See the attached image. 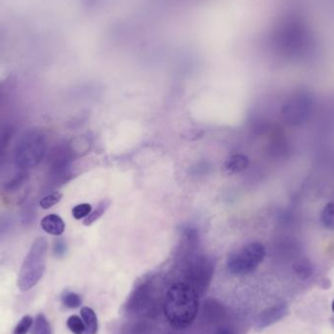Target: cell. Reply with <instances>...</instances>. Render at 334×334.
<instances>
[{"label": "cell", "mask_w": 334, "mask_h": 334, "mask_svg": "<svg viewBox=\"0 0 334 334\" xmlns=\"http://www.w3.org/2000/svg\"><path fill=\"white\" fill-rule=\"evenodd\" d=\"M66 325L74 334H84L85 325L83 320L77 315L71 316L66 320Z\"/></svg>", "instance_id": "cell-15"}, {"label": "cell", "mask_w": 334, "mask_h": 334, "mask_svg": "<svg viewBox=\"0 0 334 334\" xmlns=\"http://www.w3.org/2000/svg\"><path fill=\"white\" fill-rule=\"evenodd\" d=\"M62 197H63V194L61 192H59V191H54L52 193H49L48 195L44 196L40 200L39 207L42 209H49L52 207L56 206L60 202V200L62 199Z\"/></svg>", "instance_id": "cell-16"}, {"label": "cell", "mask_w": 334, "mask_h": 334, "mask_svg": "<svg viewBox=\"0 0 334 334\" xmlns=\"http://www.w3.org/2000/svg\"><path fill=\"white\" fill-rule=\"evenodd\" d=\"M310 111V101L303 96H296L287 101V103L285 105L283 114L288 123L298 125L309 116Z\"/></svg>", "instance_id": "cell-5"}, {"label": "cell", "mask_w": 334, "mask_h": 334, "mask_svg": "<svg viewBox=\"0 0 334 334\" xmlns=\"http://www.w3.org/2000/svg\"><path fill=\"white\" fill-rule=\"evenodd\" d=\"M82 320L85 325V333L84 334H97L98 333V318L94 312L89 307H83L80 311Z\"/></svg>", "instance_id": "cell-9"}, {"label": "cell", "mask_w": 334, "mask_h": 334, "mask_svg": "<svg viewBox=\"0 0 334 334\" xmlns=\"http://www.w3.org/2000/svg\"><path fill=\"white\" fill-rule=\"evenodd\" d=\"M32 334H52L50 323L43 314L36 316L32 329Z\"/></svg>", "instance_id": "cell-13"}, {"label": "cell", "mask_w": 334, "mask_h": 334, "mask_svg": "<svg viewBox=\"0 0 334 334\" xmlns=\"http://www.w3.org/2000/svg\"><path fill=\"white\" fill-rule=\"evenodd\" d=\"M249 164L246 156L241 154H236L228 158L225 162V169L230 173H239L247 168Z\"/></svg>", "instance_id": "cell-8"}, {"label": "cell", "mask_w": 334, "mask_h": 334, "mask_svg": "<svg viewBox=\"0 0 334 334\" xmlns=\"http://www.w3.org/2000/svg\"><path fill=\"white\" fill-rule=\"evenodd\" d=\"M322 226L329 231H334V203L327 204L320 213Z\"/></svg>", "instance_id": "cell-12"}, {"label": "cell", "mask_w": 334, "mask_h": 334, "mask_svg": "<svg viewBox=\"0 0 334 334\" xmlns=\"http://www.w3.org/2000/svg\"><path fill=\"white\" fill-rule=\"evenodd\" d=\"M198 307V294L192 286L177 283L167 291L164 311L173 327L182 329L191 325L196 318Z\"/></svg>", "instance_id": "cell-1"}, {"label": "cell", "mask_w": 334, "mask_h": 334, "mask_svg": "<svg viewBox=\"0 0 334 334\" xmlns=\"http://www.w3.org/2000/svg\"><path fill=\"white\" fill-rule=\"evenodd\" d=\"M47 241L38 238L32 243L18 276V287L21 291L32 289L40 281L45 271Z\"/></svg>", "instance_id": "cell-2"}, {"label": "cell", "mask_w": 334, "mask_h": 334, "mask_svg": "<svg viewBox=\"0 0 334 334\" xmlns=\"http://www.w3.org/2000/svg\"><path fill=\"white\" fill-rule=\"evenodd\" d=\"M111 202L108 198H105L99 203L98 207H96V209L94 211H91V213L84 219L83 224L85 226H90L93 223H95L97 220H99L104 214L105 212L108 210V208L110 207Z\"/></svg>", "instance_id": "cell-10"}, {"label": "cell", "mask_w": 334, "mask_h": 334, "mask_svg": "<svg viewBox=\"0 0 334 334\" xmlns=\"http://www.w3.org/2000/svg\"><path fill=\"white\" fill-rule=\"evenodd\" d=\"M53 250H54V253H55L56 256L61 257V256H63V255L65 253V251H66V245H65V243L64 242V240H62V239H57V240L55 241V243H54V248H53Z\"/></svg>", "instance_id": "cell-19"}, {"label": "cell", "mask_w": 334, "mask_h": 334, "mask_svg": "<svg viewBox=\"0 0 334 334\" xmlns=\"http://www.w3.org/2000/svg\"><path fill=\"white\" fill-rule=\"evenodd\" d=\"M293 271H294L295 275H297L300 279L306 280L313 275L314 269H313L312 263L309 260L301 259V260H298L294 264Z\"/></svg>", "instance_id": "cell-11"}, {"label": "cell", "mask_w": 334, "mask_h": 334, "mask_svg": "<svg viewBox=\"0 0 334 334\" xmlns=\"http://www.w3.org/2000/svg\"><path fill=\"white\" fill-rule=\"evenodd\" d=\"M32 318L31 316H25L18 322L13 330V334H27L32 325Z\"/></svg>", "instance_id": "cell-17"}, {"label": "cell", "mask_w": 334, "mask_h": 334, "mask_svg": "<svg viewBox=\"0 0 334 334\" xmlns=\"http://www.w3.org/2000/svg\"><path fill=\"white\" fill-rule=\"evenodd\" d=\"M92 211V207L89 204H81L74 207L73 209V216L77 220H80L86 218Z\"/></svg>", "instance_id": "cell-18"}, {"label": "cell", "mask_w": 334, "mask_h": 334, "mask_svg": "<svg viewBox=\"0 0 334 334\" xmlns=\"http://www.w3.org/2000/svg\"><path fill=\"white\" fill-rule=\"evenodd\" d=\"M332 311L334 312V300H333V302H332Z\"/></svg>", "instance_id": "cell-21"}, {"label": "cell", "mask_w": 334, "mask_h": 334, "mask_svg": "<svg viewBox=\"0 0 334 334\" xmlns=\"http://www.w3.org/2000/svg\"><path fill=\"white\" fill-rule=\"evenodd\" d=\"M46 144L39 133L30 132L26 134L16 148V162L22 168H33L39 164L45 155Z\"/></svg>", "instance_id": "cell-4"}, {"label": "cell", "mask_w": 334, "mask_h": 334, "mask_svg": "<svg viewBox=\"0 0 334 334\" xmlns=\"http://www.w3.org/2000/svg\"><path fill=\"white\" fill-rule=\"evenodd\" d=\"M288 314V308L286 304H277L264 310L258 315L255 320V327L257 330H262L281 319Z\"/></svg>", "instance_id": "cell-6"}, {"label": "cell", "mask_w": 334, "mask_h": 334, "mask_svg": "<svg viewBox=\"0 0 334 334\" xmlns=\"http://www.w3.org/2000/svg\"><path fill=\"white\" fill-rule=\"evenodd\" d=\"M266 256V248L260 242H250L232 252L227 260L230 274L242 276L257 269Z\"/></svg>", "instance_id": "cell-3"}, {"label": "cell", "mask_w": 334, "mask_h": 334, "mask_svg": "<svg viewBox=\"0 0 334 334\" xmlns=\"http://www.w3.org/2000/svg\"><path fill=\"white\" fill-rule=\"evenodd\" d=\"M213 334H236V332L230 326H220L214 331Z\"/></svg>", "instance_id": "cell-20"}, {"label": "cell", "mask_w": 334, "mask_h": 334, "mask_svg": "<svg viewBox=\"0 0 334 334\" xmlns=\"http://www.w3.org/2000/svg\"><path fill=\"white\" fill-rule=\"evenodd\" d=\"M61 299H62L63 304L69 309H77L82 303V299L80 295L72 291H64L62 294Z\"/></svg>", "instance_id": "cell-14"}, {"label": "cell", "mask_w": 334, "mask_h": 334, "mask_svg": "<svg viewBox=\"0 0 334 334\" xmlns=\"http://www.w3.org/2000/svg\"><path fill=\"white\" fill-rule=\"evenodd\" d=\"M41 228L49 235L61 236L64 232L65 225L60 216L50 214L41 220Z\"/></svg>", "instance_id": "cell-7"}]
</instances>
